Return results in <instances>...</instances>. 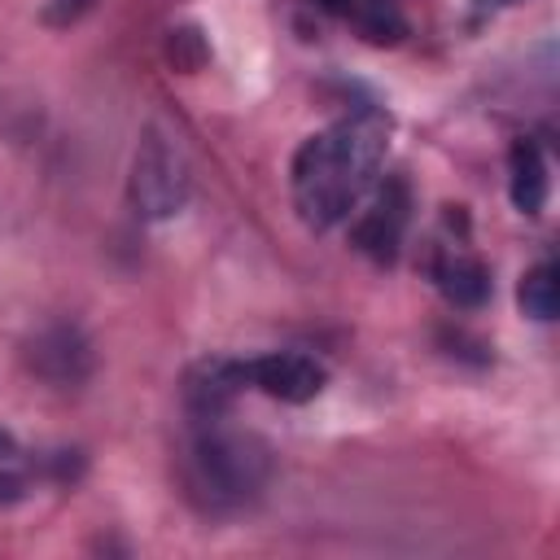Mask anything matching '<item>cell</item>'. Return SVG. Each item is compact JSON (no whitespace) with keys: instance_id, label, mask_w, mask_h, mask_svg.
I'll return each mask as SVG.
<instances>
[{"instance_id":"obj_1","label":"cell","mask_w":560,"mask_h":560,"mask_svg":"<svg viewBox=\"0 0 560 560\" xmlns=\"http://www.w3.org/2000/svg\"><path fill=\"white\" fill-rule=\"evenodd\" d=\"M385 144H389V118L381 109H354L332 127L306 136L289 166L293 206L302 223L328 232L341 219H350V210H359V201L376 184Z\"/></svg>"},{"instance_id":"obj_2","label":"cell","mask_w":560,"mask_h":560,"mask_svg":"<svg viewBox=\"0 0 560 560\" xmlns=\"http://www.w3.org/2000/svg\"><path fill=\"white\" fill-rule=\"evenodd\" d=\"M271 472H276V459L258 433L228 424V416L192 420V433L179 455V477L188 499L201 512L210 516L241 512L267 490Z\"/></svg>"},{"instance_id":"obj_3","label":"cell","mask_w":560,"mask_h":560,"mask_svg":"<svg viewBox=\"0 0 560 560\" xmlns=\"http://www.w3.org/2000/svg\"><path fill=\"white\" fill-rule=\"evenodd\" d=\"M188 188H192V175H188V162L179 153V144L149 127L136 144V158H131V175H127V197L131 206L144 214V219H171L184 210L188 201Z\"/></svg>"},{"instance_id":"obj_4","label":"cell","mask_w":560,"mask_h":560,"mask_svg":"<svg viewBox=\"0 0 560 560\" xmlns=\"http://www.w3.org/2000/svg\"><path fill=\"white\" fill-rule=\"evenodd\" d=\"M407 223H411V188H407L402 175H389V179L372 192L368 210L354 219L350 236H354V245H359L368 258L394 262V258H398V245H402V236H407Z\"/></svg>"},{"instance_id":"obj_5","label":"cell","mask_w":560,"mask_h":560,"mask_svg":"<svg viewBox=\"0 0 560 560\" xmlns=\"http://www.w3.org/2000/svg\"><path fill=\"white\" fill-rule=\"evenodd\" d=\"M92 341L83 337V328L74 324H52L44 332H35V341L26 346V368L57 385V389H70V385H83L92 376Z\"/></svg>"},{"instance_id":"obj_6","label":"cell","mask_w":560,"mask_h":560,"mask_svg":"<svg viewBox=\"0 0 560 560\" xmlns=\"http://www.w3.org/2000/svg\"><path fill=\"white\" fill-rule=\"evenodd\" d=\"M324 381L328 372L311 354H298V350H271V354L245 359V385L280 402H311L324 389Z\"/></svg>"},{"instance_id":"obj_7","label":"cell","mask_w":560,"mask_h":560,"mask_svg":"<svg viewBox=\"0 0 560 560\" xmlns=\"http://www.w3.org/2000/svg\"><path fill=\"white\" fill-rule=\"evenodd\" d=\"M429 276H433V284H438V293H442L451 306H459V311H477V306L490 298V267H486L464 241L438 245V249L429 254Z\"/></svg>"},{"instance_id":"obj_8","label":"cell","mask_w":560,"mask_h":560,"mask_svg":"<svg viewBox=\"0 0 560 560\" xmlns=\"http://www.w3.org/2000/svg\"><path fill=\"white\" fill-rule=\"evenodd\" d=\"M241 389H249L245 385V359H201V363H192L188 376H184L188 420L228 416Z\"/></svg>"},{"instance_id":"obj_9","label":"cell","mask_w":560,"mask_h":560,"mask_svg":"<svg viewBox=\"0 0 560 560\" xmlns=\"http://www.w3.org/2000/svg\"><path fill=\"white\" fill-rule=\"evenodd\" d=\"M551 192V175H547V158L534 140H516L508 153V197L521 214H542Z\"/></svg>"},{"instance_id":"obj_10","label":"cell","mask_w":560,"mask_h":560,"mask_svg":"<svg viewBox=\"0 0 560 560\" xmlns=\"http://www.w3.org/2000/svg\"><path fill=\"white\" fill-rule=\"evenodd\" d=\"M516 302H521V311H525L529 319H538V324L556 319V306H560L556 262H534V267L521 276V284H516Z\"/></svg>"},{"instance_id":"obj_11","label":"cell","mask_w":560,"mask_h":560,"mask_svg":"<svg viewBox=\"0 0 560 560\" xmlns=\"http://www.w3.org/2000/svg\"><path fill=\"white\" fill-rule=\"evenodd\" d=\"M171 57L184 70H197L206 61V39L197 31H171Z\"/></svg>"},{"instance_id":"obj_12","label":"cell","mask_w":560,"mask_h":560,"mask_svg":"<svg viewBox=\"0 0 560 560\" xmlns=\"http://www.w3.org/2000/svg\"><path fill=\"white\" fill-rule=\"evenodd\" d=\"M22 494H26V477H22V472H13V468H0V508L18 503Z\"/></svg>"},{"instance_id":"obj_13","label":"cell","mask_w":560,"mask_h":560,"mask_svg":"<svg viewBox=\"0 0 560 560\" xmlns=\"http://www.w3.org/2000/svg\"><path fill=\"white\" fill-rule=\"evenodd\" d=\"M18 459V438L9 429H0V464H13Z\"/></svg>"},{"instance_id":"obj_14","label":"cell","mask_w":560,"mask_h":560,"mask_svg":"<svg viewBox=\"0 0 560 560\" xmlns=\"http://www.w3.org/2000/svg\"><path fill=\"white\" fill-rule=\"evenodd\" d=\"M503 4H512V0H477V13H486V9H503Z\"/></svg>"},{"instance_id":"obj_15","label":"cell","mask_w":560,"mask_h":560,"mask_svg":"<svg viewBox=\"0 0 560 560\" xmlns=\"http://www.w3.org/2000/svg\"><path fill=\"white\" fill-rule=\"evenodd\" d=\"M61 4H66V13H70V18H74V13H79V9H83V4H88V0H61Z\"/></svg>"}]
</instances>
